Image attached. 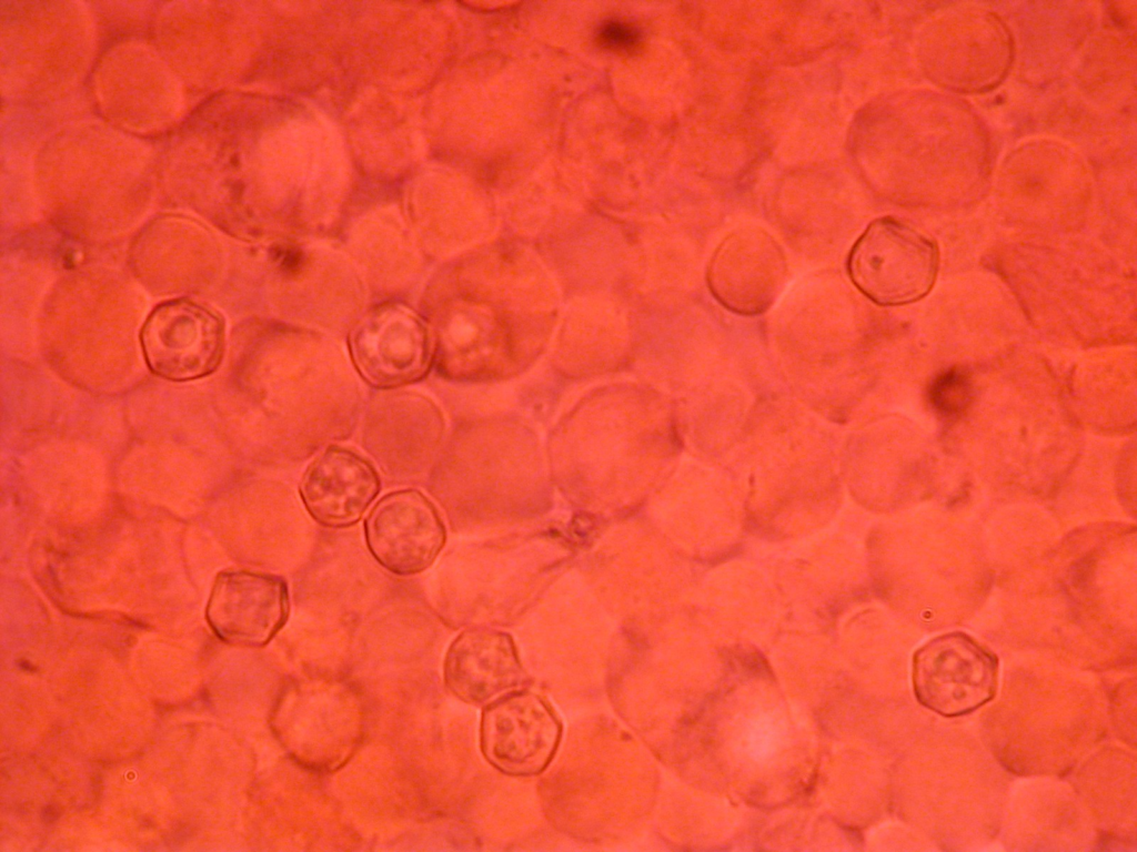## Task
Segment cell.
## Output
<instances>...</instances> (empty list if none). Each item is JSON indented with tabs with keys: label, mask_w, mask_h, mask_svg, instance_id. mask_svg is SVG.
I'll return each mask as SVG.
<instances>
[{
	"label": "cell",
	"mask_w": 1137,
	"mask_h": 852,
	"mask_svg": "<svg viewBox=\"0 0 1137 852\" xmlns=\"http://www.w3.org/2000/svg\"><path fill=\"white\" fill-rule=\"evenodd\" d=\"M936 244L892 217L873 221L853 245L847 272L854 285L883 306L916 302L929 293L938 272Z\"/></svg>",
	"instance_id": "6da1fadb"
},
{
	"label": "cell",
	"mask_w": 1137,
	"mask_h": 852,
	"mask_svg": "<svg viewBox=\"0 0 1137 852\" xmlns=\"http://www.w3.org/2000/svg\"><path fill=\"white\" fill-rule=\"evenodd\" d=\"M275 729L288 750L314 769H334L361 736L360 711L340 684L301 683L280 700Z\"/></svg>",
	"instance_id": "7a4b0ae2"
},
{
	"label": "cell",
	"mask_w": 1137,
	"mask_h": 852,
	"mask_svg": "<svg viewBox=\"0 0 1137 852\" xmlns=\"http://www.w3.org/2000/svg\"><path fill=\"white\" fill-rule=\"evenodd\" d=\"M913 684L924 707L945 717L963 716L995 696L997 660L966 633H946L914 655Z\"/></svg>",
	"instance_id": "3957f363"
},
{
	"label": "cell",
	"mask_w": 1137,
	"mask_h": 852,
	"mask_svg": "<svg viewBox=\"0 0 1137 852\" xmlns=\"http://www.w3.org/2000/svg\"><path fill=\"white\" fill-rule=\"evenodd\" d=\"M225 343L223 318L189 300L158 305L141 329L149 368L173 382L198 379L220 365Z\"/></svg>",
	"instance_id": "277c9868"
},
{
	"label": "cell",
	"mask_w": 1137,
	"mask_h": 852,
	"mask_svg": "<svg viewBox=\"0 0 1137 852\" xmlns=\"http://www.w3.org/2000/svg\"><path fill=\"white\" fill-rule=\"evenodd\" d=\"M349 347L359 374L376 388L417 382L431 365L426 324L399 303H384L368 312L351 332Z\"/></svg>",
	"instance_id": "5b68a950"
},
{
	"label": "cell",
	"mask_w": 1137,
	"mask_h": 852,
	"mask_svg": "<svg viewBox=\"0 0 1137 852\" xmlns=\"http://www.w3.org/2000/svg\"><path fill=\"white\" fill-rule=\"evenodd\" d=\"M363 529L372 557L398 576H413L427 569L446 540L439 510L414 488L384 495L365 517Z\"/></svg>",
	"instance_id": "8992f818"
},
{
	"label": "cell",
	"mask_w": 1137,
	"mask_h": 852,
	"mask_svg": "<svg viewBox=\"0 0 1137 852\" xmlns=\"http://www.w3.org/2000/svg\"><path fill=\"white\" fill-rule=\"evenodd\" d=\"M561 738V724L550 706L530 691H511L485 707L480 728L481 749L496 769L514 775L543 771Z\"/></svg>",
	"instance_id": "52a82bcc"
},
{
	"label": "cell",
	"mask_w": 1137,
	"mask_h": 852,
	"mask_svg": "<svg viewBox=\"0 0 1137 852\" xmlns=\"http://www.w3.org/2000/svg\"><path fill=\"white\" fill-rule=\"evenodd\" d=\"M289 608L288 584L282 577L234 570L218 576L207 616L222 640L262 647L285 625Z\"/></svg>",
	"instance_id": "ba28073f"
},
{
	"label": "cell",
	"mask_w": 1137,
	"mask_h": 852,
	"mask_svg": "<svg viewBox=\"0 0 1137 852\" xmlns=\"http://www.w3.org/2000/svg\"><path fill=\"white\" fill-rule=\"evenodd\" d=\"M706 277L720 304L733 313L754 316L768 310L782 291L786 262L765 233L739 232L714 253Z\"/></svg>",
	"instance_id": "9c48e42d"
},
{
	"label": "cell",
	"mask_w": 1137,
	"mask_h": 852,
	"mask_svg": "<svg viewBox=\"0 0 1137 852\" xmlns=\"http://www.w3.org/2000/svg\"><path fill=\"white\" fill-rule=\"evenodd\" d=\"M381 489L373 464L353 449L332 445L304 470L299 495L309 515L323 527L356 524Z\"/></svg>",
	"instance_id": "30bf717a"
},
{
	"label": "cell",
	"mask_w": 1137,
	"mask_h": 852,
	"mask_svg": "<svg viewBox=\"0 0 1137 852\" xmlns=\"http://www.w3.org/2000/svg\"><path fill=\"white\" fill-rule=\"evenodd\" d=\"M523 669L512 638L502 631L471 629L451 643L444 660V681L461 700L481 704L516 687Z\"/></svg>",
	"instance_id": "8fae6325"
},
{
	"label": "cell",
	"mask_w": 1137,
	"mask_h": 852,
	"mask_svg": "<svg viewBox=\"0 0 1137 852\" xmlns=\"http://www.w3.org/2000/svg\"><path fill=\"white\" fill-rule=\"evenodd\" d=\"M972 381L957 368L943 372L932 382L928 396L932 405L940 414L953 416L960 413L972 398Z\"/></svg>",
	"instance_id": "7c38bea8"
},
{
	"label": "cell",
	"mask_w": 1137,
	"mask_h": 852,
	"mask_svg": "<svg viewBox=\"0 0 1137 852\" xmlns=\"http://www.w3.org/2000/svg\"><path fill=\"white\" fill-rule=\"evenodd\" d=\"M640 31L630 23L610 20L597 31V42L605 49L615 52H627L640 43Z\"/></svg>",
	"instance_id": "4fadbf2b"
}]
</instances>
